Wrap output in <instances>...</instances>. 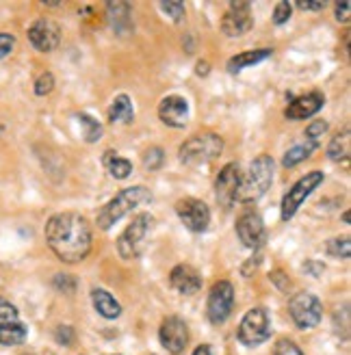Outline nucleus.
<instances>
[{"label": "nucleus", "mask_w": 351, "mask_h": 355, "mask_svg": "<svg viewBox=\"0 0 351 355\" xmlns=\"http://www.w3.org/2000/svg\"><path fill=\"white\" fill-rule=\"evenodd\" d=\"M52 89H55V76H52L50 72L42 74L37 80H35V94L37 96H48Z\"/></svg>", "instance_id": "obj_33"}, {"label": "nucleus", "mask_w": 351, "mask_h": 355, "mask_svg": "<svg viewBox=\"0 0 351 355\" xmlns=\"http://www.w3.org/2000/svg\"><path fill=\"white\" fill-rule=\"evenodd\" d=\"M55 288H59V291H63V293H74V288H76V282L69 277V275H57L55 277Z\"/></svg>", "instance_id": "obj_38"}, {"label": "nucleus", "mask_w": 351, "mask_h": 355, "mask_svg": "<svg viewBox=\"0 0 351 355\" xmlns=\"http://www.w3.org/2000/svg\"><path fill=\"white\" fill-rule=\"evenodd\" d=\"M135 119V109H132V102L126 94H121L113 100L111 109H109V121H121V123H132Z\"/></svg>", "instance_id": "obj_24"}, {"label": "nucleus", "mask_w": 351, "mask_h": 355, "mask_svg": "<svg viewBox=\"0 0 351 355\" xmlns=\"http://www.w3.org/2000/svg\"><path fill=\"white\" fill-rule=\"evenodd\" d=\"M102 165L107 167V171L115 178V180H126V178L132 173V163L128 158L117 156V152L107 150L102 154Z\"/></svg>", "instance_id": "obj_22"}, {"label": "nucleus", "mask_w": 351, "mask_h": 355, "mask_svg": "<svg viewBox=\"0 0 351 355\" xmlns=\"http://www.w3.org/2000/svg\"><path fill=\"white\" fill-rule=\"evenodd\" d=\"M349 128H343V132H339L334 139L329 141L327 146V156L332 158L334 163H345L349 161V154H351V137H349Z\"/></svg>", "instance_id": "obj_23"}, {"label": "nucleus", "mask_w": 351, "mask_h": 355, "mask_svg": "<svg viewBox=\"0 0 351 355\" xmlns=\"http://www.w3.org/2000/svg\"><path fill=\"white\" fill-rule=\"evenodd\" d=\"M254 26V17H252V7L250 3H230L228 11L221 20V31L228 37H241V35L250 33Z\"/></svg>", "instance_id": "obj_12"}, {"label": "nucleus", "mask_w": 351, "mask_h": 355, "mask_svg": "<svg viewBox=\"0 0 351 355\" xmlns=\"http://www.w3.org/2000/svg\"><path fill=\"white\" fill-rule=\"evenodd\" d=\"M193 355H213V351H210L208 345H200L196 351H193Z\"/></svg>", "instance_id": "obj_43"}, {"label": "nucleus", "mask_w": 351, "mask_h": 355, "mask_svg": "<svg viewBox=\"0 0 351 355\" xmlns=\"http://www.w3.org/2000/svg\"><path fill=\"white\" fill-rule=\"evenodd\" d=\"M297 7L304 11H321L325 7V3H297Z\"/></svg>", "instance_id": "obj_41"}, {"label": "nucleus", "mask_w": 351, "mask_h": 355, "mask_svg": "<svg viewBox=\"0 0 351 355\" xmlns=\"http://www.w3.org/2000/svg\"><path fill=\"white\" fill-rule=\"evenodd\" d=\"M150 200H152V193L146 187H128L124 191H119L115 198L107 206H102V210L98 212V227L111 230L121 217H126L137 206L148 204Z\"/></svg>", "instance_id": "obj_3"}, {"label": "nucleus", "mask_w": 351, "mask_h": 355, "mask_svg": "<svg viewBox=\"0 0 351 355\" xmlns=\"http://www.w3.org/2000/svg\"><path fill=\"white\" fill-rule=\"evenodd\" d=\"M234 306V288L230 282H217L208 293V304H206V314L208 321L213 325H221L228 321V316L232 314Z\"/></svg>", "instance_id": "obj_9"}, {"label": "nucleus", "mask_w": 351, "mask_h": 355, "mask_svg": "<svg viewBox=\"0 0 351 355\" xmlns=\"http://www.w3.org/2000/svg\"><path fill=\"white\" fill-rule=\"evenodd\" d=\"M55 338H57L59 345L69 347V345L74 343V329L69 327V325H61V327H57V331H55Z\"/></svg>", "instance_id": "obj_36"}, {"label": "nucleus", "mask_w": 351, "mask_h": 355, "mask_svg": "<svg viewBox=\"0 0 351 355\" xmlns=\"http://www.w3.org/2000/svg\"><path fill=\"white\" fill-rule=\"evenodd\" d=\"M325 104V96L319 94V92H312V94H306L302 98L293 100L289 106H286V119L291 121H300V119H308L312 115H317Z\"/></svg>", "instance_id": "obj_17"}, {"label": "nucleus", "mask_w": 351, "mask_h": 355, "mask_svg": "<svg viewBox=\"0 0 351 355\" xmlns=\"http://www.w3.org/2000/svg\"><path fill=\"white\" fill-rule=\"evenodd\" d=\"M323 269H325V266L323 264H317V262H306L304 264V271H310L314 277H319L323 273Z\"/></svg>", "instance_id": "obj_40"}, {"label": "nucleus", "mask_w": 351, "mask_h": 355, "mask_svg": "<svg viewBox=\"0 0 351 355\" xmlns=\"http://www.w3.org/2000/svg\"><path fill=\"white\" fill-rule=\"evenodd\" d=\"M159 340L171 355H180L187 349V343H189L187 323L182 321L180 316H167L165 321L161 323Z\"/></svg>", "instance_id": "obj_13"}, {"label": "nucleus", "mask_w": 351, "mask_h": 355, "mask_svg": "<svg viewBox=\"0 0 351 355\" xmlns=\"http://www.w3.org/2000/svg\"><path fill=\"white\" fill-rule=\"evenodd\" d=\"M293 13V5L289 3V0H280V3L275 5V11H273V22L277 26H282L289 22V17Z\"/></svg>", "instance_id": "obj_31"}, {"label": "nucleus", "mask_w": 351, "mask_h": 355, "mask_svg": "<svg viewBox=\"0 0 351 355\" xmlns=\"http://www.w3.org/2000/svg\"><path fill=\"white\" fill-rule=\"evenodd\" d=\"M169 284L180 295H196L202 288V277L191 264H178L169 273Z\"/></svg>", "instance_id": "obj_18"}, {"label": "nucleus", "mask_w": 351, "mask_h": 355, "mask_svg": "<svg viewBox=\"0 0 351 355\" xmlns=\"http://www.w3.org/2000/svg\"><path fill=\"white\" fill-rule=\"evenodd\" d=\"M159 117L165 126L185 128L189 121V102L182 96H167L159 104Z\"/></svg>", "instance_id": "obj_16"}, {"label": "nucleus", "mask_w": 351, "mask_h": 355, "mask_svg": "<svg viewBox=\"0 0 351 355\" xmlns=\"http://www.w3.org/2000/svg\"><path fill=\"white\" fill-rule=\"evenodd\" d=\"M107 20L117 35H128L132 31V17L128 3H109L107 5Z\"/></svg>", "instance_id": "obj_19"}, {"label": "nucleus", "mask_w": 351, "mask_h": 355, "mask_svg": "<svg viewBox=\"0 0 351 355\" xmlns=\"http://www.w3.org/2000/svg\"><path fill=\"white\" fill-rule=\"evenodd\" d=\"M327 132V121L323 119H314L310 126L306 128V139L312 141V144H319V139Z\"/></svg>", "instance_id": "obj_32"}, {"label": "nucleus", "mask_w": 351, "mask_h": 355, "mask_svg": "<svg viewBox=\"0 0 351 355\" xmlns=\"http://www.w3.org/2000/svg\"><path fill=\"white\" fill-rule=\"evenodd\" d=\"M271 182H273V158L269 154H260L252 161L245 178H241L237 200L243 204L256 202L269 191Z\"/></svg>", "instance_id": "obj_2"}, {"label": "nucleus", "mask_w": 351, "mask_h": 355, "mask_svg": "<svg viewBox=\"0 0 351 355\" xmlns=\"http://www.w3.org/2000/svg\"><path fill=\"white\" fill-rule=\"evenodd\" d=\"M92 301H94V308L98 310L100 316L109 318V321H113V318H117L121 314V306L117 304V299L104 288H94L92 291Z\"/></svg>", "instance_id": "obj_21"}, {"label": "nucleus", "mask_w": 351, "mask_h": 355, "mask_svg": "<svg viewBox=\"0 0 351 355\" xmlns=\"http://www.w3.org/2000/svg\"><path fill=\"white\" fill-rule=\"evenodd\" d=\"M210 72V67H208V63L206 61H198V67H196V74L198 76H206Z\"/></svg>", "instance_id": "obj_42"}, {"label": "nucleus", "mask_w": 351, "mask_h": 355, "mask_svg": "<svg viewBox=\"0 0 351 355\" xmlns=\"http://www.w3.org/2000/svg\"><path fill=\"white\" fill-rule=\"evenodd\" d=\"M271 55H273L271 48H258V50L241 52V55H237V57H232L230 61H228V72H230V74H239V72H243L245 67H252L256 63L267 61Z\"/></svg>", "instance_id": "obj_20"}, {"label": "nucleus", "mask_w": 351, "mask_h": 355, "mask_svg": "<svg viewBox=\"0 0 351 355\" xmlns=\"http://www.w3.org/2000/svg\"><path fill=\"white\" fill-rule=\"evenodd\" d=\"M321 184H323V171H308L304 178H300V180L293 184V189H289V193L282 198V204H280L282 221L293 219L295 212L306 202V198H310L312 191L319 189Z\"/></svg>", "instance_id": "obj_6"}, {"label": "nucleus", "mask_w": 351, "mask_h": 355, "mask_svg": "<svg viewBox=\"0 0 351 355\" xmlns=\"http://www.w3.org/2000/svg\"><path fill=\"white\" fill-rule=\"evenodd\" d=\"M237 236L245 247H250V250L262 247L267 234H265V221H262L258 212H254V210L243 212L237 221Z\"/></svg>", "instance_id": "obj_14"}, {"label": "nucleus", "mask_w": 351, "mask_h": 355, "mask_svg": "<svg viewBox=\"0 0 351 355\" xmlns=\"http://www.w3.org/2000/svg\"><path fill=\"white\" fill-rule=\"evenodd\" d=\"M273 355H304V353L300 351V347H297L293 340H280V343L275 345Z\"/></svg>", "instance_id": "obj_35"}, {"label": "nucleus", "mask_w": 351, "mask_h": 355, "mask_svg": "<svg viewBox=\"0 0 351 355\" xmlns=\"http://www.w3.org/2000/svg\"><path fill=\"white\" fill-rule=\"evenodd\" d=\"M241 169L237 163H228L219 175H217V182H215V195H217V202L219 206H223L225 210H230L237 202V195H239V187H241Z\"/></svg>", "instance_id": "obj_11"}, {"label": "nucleus", "mask_w": 351, "mask_h": 355, "mask_svg": "<svg viewBox=\"0 0 351 355\" xmlns=\"http://www.w3.org/2000/svg\"><path fill=\"white\" fill-rule=\"evenodd\" d=\"M163 161H165V154H163V150H161V148H150V150L144 154V167H146L148 171L161 169Z\"/></svg>", "instance_id": "obj_30"}, {"label": "nucleus", "mask_w": 351, "mask_h": 355, "mask_svg": "<svg viewBox=\"0 0 351 355\" xmlns=\"http://www.w3.org/2000/svg\"><path fill=\"white\" fill-rule=\"evenodd\" d=\"M173 22H182L185 20V5L182 3H161L159 5Z\"/></svg>", "instance_id": "obj_34"}, {"label": "nucleus", "mask_w": 351, "mask_h": 355, "mask_svg": "<svg viewBox=\"0 0 351 355\" xmlns=\"http://www.w3.org/2000/svg\"><path fill=\"white\" fill-rule=\"evenodd\" d=\"M17 310H15V306L13 304H9L7 299H0V329H5V327H9V325H13V323H20L17 321Z\"/></svg>", "instance_id": "obj_29"}, {"label": "nucleus", "mask_w": 351, "mask_h": 355, "mask_svg": "<svg viewBox=\"0 0 351 355\" xmlns=\"http://www.w3.org/2000/svg\"><path fill=\"white\" fill-rule=\"evenodd\" d=\"M28 42L35 50L52 52L61 42V28L52 20H37L28 28Z\"/></svg>", "instance_id": "obj_15"}, {"label": "nucleus", "mask_w": 351, "mask_h": 355, "mask_svg": "<svg viewBox=\"0 0 351 355\" xmlns=\"http://www.w3.org/2000/svg\"><path fill=\"white\" fill-rule=\"evenodd\" d=\"M78 121H80V126H83V137H85L87 144H96V141H100V137H102V123L98 119H94L92 115H87V113H80Z\"/></svg>", "instance_id": "obj_27"}, {"label": "nucleus", "mask_w": 351, "mask_h": 355, "mask_svg": "<svg viewBox=\"0 0 351 355\" xmlns=\"http://www.w3.org/2000/svg\"><path fill=\"white\" fill-rule=\"evenodd\" d=\"M92 225L78 212H59L46 223V243L61 262H83L92 252Z\"/></svg>", "instance_id": "obj_1"}, {"label": "nucleus", "mask_w": 351, "mask_h": 355, "mask_svg": "<svg viewBox=\"0 0 351 355\" xmlns=\"http://www.w3.org/2000/svg\"><path fill=\"white\" fill-rule=\"evenodd\" d=\"M154 219L150 212H142L132 219V223L119 234L117 239V254L124 258V260H135L144 254V247H146V236L150 232Z\"/></svg>", "instance_id": "obj_5"}, {"label": "nucleus", "mask_w": 351, "mask_h": 355, "mask_svg": "<svg viewBox=\"0 0 351 355\" xmlns=\"http://www.w3.org/2000/svg\"><path fill=\"white\" fill-rule=\"evenodd\" d=\"M26 325L22 323H13L5 329H0V345L3 347H17V345H22L26 340Z\"/></svg>", "instance_id": "obj_26"}, {"label": "nucleus", "mask_w": 351, "mask_h": 355, "mask_svg": "<svg viewBox=\"0 0 351 355\" xmlns=\"http://www.w3.org/2000/svg\"><path fill=\"white\" fill-rule=\"evenodd\" d=\"M327 254L334 256V258L347 260L349 254H351V243H349V239L347 236H339V239L327 241Z\"/></svg>", "instance_id": "obj_28"}, {"label": "nucleus", "mask_w": 351, "mask_h": 355, "mask_svg": "<svg viewBox=\"0 0 351 355\" xmlns=\"http://www.w3.org/2000/svg\"><path fill=\"white\" fill-rule=\"evenodd\" d=\"M13 46H15V37L9 33H0V59L9 57L13 52Z\"/></svg>", "instance_id": "obj_37"}, {"label": "nucleus", "mask_w": 351, "mask_h": 355, "mask_svg": "<svg viewBox=\"0 0 351 355\" xmlns=\"http://www.w3.org/2000/svg\"><path fill=\"white\" fill-rule=\"evenodd\" d=\"M349 9H351V3H336V20L339 22H349Z\"/></svg>", "instance_id": "obj_39"}, {"label": "nucleus", "mask_w": 351, "mask_h": 355, "mask_svg": "<svg viewBox=\"0 0 351 355\" xmlns=\"http://www.w3.org/2000/svg\"><path fill=\"white\" fill-rule=\"evenodd\" d=\"M176 215L180 217L187 230L191 232H204L210 223V208L196 198H185L176 202Z\"/></svg>", "instance_id": "obj_10"}, {"label": "nucleus", "mask_w": 351, "mask_h": 355, "mask_svg": "<svg viewBox=\"0 0 351 355\" xmlns=\"http://www.w3.org/2000/svg\"><path fill=\"white\" fill-rule=\"evenodd\" d=\"M319 148V144H312V141H306V144H300V146H295L291 148L284 158H282V165L284 167H295V165H300L302 161H306V158L312 156V152Z\"/></svg>", "instance_id": "obj_25"}, {"label": "nucleus", "mask_w": 351, "mask_h": 355, "mask_svg": "<svg viewBox=\"0 0 351 355\" xmlns=\"http://www.w3.org/2000/svg\"><path fill=\"white\" fill-rule=\"evenodd\" d=\"M223 150V139L215 132H202V135H193L180 146L178 154L180 161L189 167H198L206 165L221 154Z\"/></svg>", "instance_id": "obj_4"}, {"label": "nucleus", "mask_w": 351, "mask_h": 355, "mask_svg": "<svg viewBox=\"0 0 351 355\" xmlns=\"http://www.w3.org/2000/svg\"><path fill=\"white\" fill-rule=\"evenodd\" d=\"M289 314L300 329H312L317 327L321 316H323V306L321 301L310 295V293H297L289 301Z\"/></svg>", "instance_id": "obj_8"}, {"label": "nucleus", "mask_w": 351, "mask_h": 355, "mask_svg": "<svg viewBox=\"0 0 351 355\" xmlns=\"http://www.w3.org/2000/svg\"><path fill=\"white\" fill-rule=\"evenodd\" d=\"M271 336V318L265 308H254L243 316L239 325V340L245 347H258Z\"/></svg>", "instance_id": "obj_7"}]
</instances>
